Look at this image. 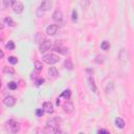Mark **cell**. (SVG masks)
I'll return each instance as SVG.
<instances>
[{"label":"cell","mask_w":134,"mask_h":134,"mask_svg":"<svg viewBox=\"0 0 134 134\" xmlns=\"http://www.w3.org/2000/svg\"><path fill=\"white\" fill-rule=\"evenodd\" d=\"M4 128L9 133H17L20 131V124L15 119H9L5 122Z\"/></svg>","instance_id":"obj_1"},{"label":"cell","mask_w":134,"mask_h":134,"mask_svg":"<svg viewBox=\"0 0 134 134\" xmlns=\"http://www.w3.org/2000/svg\"><path fill=\"white\" fill-rule=\"evenodd\" d=\"M42 60H43V62H45L48 65H53L60 61V58L54 53H47V54L43 55Z\"/></svg>","instance_id":"obj_2"},{"label":"cell","mask_w":134,"mask_h":134,"mask_svg":"<svg viewBox=\"0 0 134 134\" xmlns=\"http://www.w3.org/2000/svg\"><path fill=\"white\" fill-rule=\"evenodd\" d=\"M51 46H52V41H50V40H43V41L40 43L39 50H40L41 53H44V52H46L47 50H49Z\"/></svg>","instance_id":"obj_3"},{"label":"cell","mask_w":134,"mask_h":134,"mask_svg":"<svg viewBox=\"0 0 134 134\" xmlns=\"http://www.w3.org/2000/svg\"><path fill=\"white\" fill-rule=\"evenodd\" d=\"M61 106L63 107V109H64V111H65L66 113H72V112H73L74 107H73V104L71 103L70 98H69V99H66V100L64 102V104H61Z\"/></svg>","instance_id":"obj_4"},{"label":"cell","mask_w":134,"mask_h":134,"mask_svg":"<svg viewBox=\"0 0 134 134\" xmlns=\"http://www.w3.org/2000/svg\"><path fill=\"white\" fill-rule=\"evenodd\" d=\"M52 7V0H42L40 4V9L42 12H47Z\"/></svg>","instance_id":"obj_5"},{"label":"cell","mask_w":134,"mask_h":134,"mask_svg":"<svg viewBox=\"0 0 134 134\" xmlns=\"http://www.w3.org/2000/svg\"><path fill=\"white\" fill-rule=\"evenodd\" d=\"M23 10H24V5H23L21 2L17 1V2L14 3V5H13V12H14L15 14L20 15V14L23 13Z\"/></svg>","instance_id":"obj_6"},{"label":"cell","mask_w":134,"mask_h":134,"mask_svg":"<svg viewBox=\"0 0 134 134\" xmlns=\"http://www.w3.org/2000/svg\"><path fill=\"white\" fill-rule=\"evenodd\" d=\"M118 60L121 63L128 62V60H129V53H128V51L126 49H120V51L118 53Z\"/></svg>","instance_id":"obj_7"},{"label":"cell","mask_w":134,"mask_h":134,"mask_svg":"<svg viewBox=\"0 0 134 134\" xmlns=\"http://www.w3.org/2000/svg\"><path fill=\"white\" fill-rule=\"evenodd\" d=\"M58 29H59V25H57V24H50L46 28V34L48 36H53V35L57 34Z\"/></svg>","instance_id":"obj_8"},{"label":"cell","mask_w":134,"mask_h":134,"mask_svg":"<svg viewBox=\"0 0 134 134\" xmlns=\"http://www.w3.org/2000/svg\"><path fill=\"white\" fill-rule=\"evenodd\" d=\"M3 104L6 106V107H14L15 104H16V98L12 95H8L6 97H4L3 99Z\"/></svg>","instance_id":"obj_9"},{"label":"cell","mask_w":134,"mask_h":134,"mask_svg":"<svg viewBox=\"0 0 134 134\" xmlns=\"http://www.w3.org/2000/svg\"><path fill=\"white\" fill-rule=\"evenodd\" d=\"M62 131L60 130L59 127H51V126H46L44 128V133L46 134H54V133H61Z\"/></svg>","instance_id":"obj_10"},{"label":"cell","mask_w":134,"mask_h":134,"mask_svg":"<svg viewBox=\"0 0 134 134\" xmlns=\"http://www.w3.org/2000/svg\"><path fill=\"white\" fill-rule=\"evenodd\" d=\"M52 20L55 21V22H58V23H60V22L63 21V14H62V12L60 9H55L53 12V14H52Z\"/></svg>","instance_id":"obj_11"},{"label":"cell","mask_w":134,"mask_h":134,"mask_svg":"<svg viewBox=\"0 0 134 134\" xmlns=\"http://www.w3.org/2000/svg\"><path fill=\"white\" fill-rule=\"evenodd\" d=\"M53 49H54V51H57V52H60V53H62V54H67L68 53V48H66V47H64L62 44H55V46L53 47Z\"/></svg>","instance_id":"obj_12"},{"label":"cell","mask_w":134,"mask_h":134,"mask_svg":"<svg viewBox=\"0 0 134 134\" xmlns=\"http://www.w3.org/2000/svg\"><path fill=\"white\" fill-rule=\"evenodd\" d=\"M87 79H88V84H89V87H90L91 91L94 92V93H96V86H95V83H94L93 75L92 74H88Z\"/></svg>","instance_id":"obj_13"},{"label":"cell","mask_w":134,"mask_h":134,"mask_svg":"<svg viewBox=\"0 0 134 134\" xmlns=\"http://www.w3.org/2000/svg\"><path fill=\"white\" fill-rule=\"evenodd\" d=\"M43 110H44V112L50 114V113L53 112V105L50 102H45L43 104Z\"/></svg>","instance_id":"obj_14"},{"label":"cell","mask_w":134,"mask_h":134,"mask_svg":"<svg viewBox=\"0 0 134 134\" xmlns=\"http://www.w3.org/2000/svg\"><path fill=\"white\" fill-rule=\"evenodd\" d=\"M60 122L61 120L58 118V117H53V118H50L47 120L46 122V126H51V127H60Z\"/></svg>","instance_id":"obj_15"},{"label":"cell","mask_w":134,"mask_h":134,"mask_svg":"<svg viewBox=\"0 0 134 134\" xmlns=\"http://www.w3.org/2000/svg\"><path fill=\"white\" fill-rule=\"evenodd\" d=\"M47 72H48V75L50 77H52V79H55L59 75V72H58V70H57L55 67H49Z\"/></svg>","instance_id":"obj_16"},{"label":"cell","mask_w":134,"mask_h":134,"mask_svg":"<svg viewBox=\"0 0 134 134\" xmlns=\"http://www.w3.org/2000/svg\"><path fill=\"white\" fill-rule=\"evenodd\" d=\"M115 126H116L118 129H124V128H125V121H124V119L120 118V117L115 118Z\"/></svg>","instance_id":"obj_17"},{"label":"cell","mask_w":134,"mask_h":134,"mask_svg":"<svg viewBox=\"0 0 134 134\" xmlns=\"http://www.w3.org/2000/svg\"><path fill=\"white\" fill-rule=\"evenodd\" d=\"M64 65H65V68L66 69H68V70H72L73 69V63L71 62V60L70 59H66L65 60V63H64Z\"/></svg>","instance_id":"obj_18"},{"label":"cell","mask_w":134,"mask_h":134,"mask_svg":"<svg viewBox=\"0 0 134 134\" xmlns=\"http://www.w3.org/2000/svg\"><path fill=\"white\" fill-rule=\"evenodd\" d=\"M61 97H64L65 99H69L70 98V96H71V90L70 89H67V90H64L62 93H61V95H60Z\"/></svg>","instance_id":"obj_19"},{"label":"cell","mask_w":134,"mask_h":134,"mask_svg":"<svg viewBox=\"0 0 134 134\" xmlns=\"http://www.w3.org/2000/svg\"><path fill=\"white\" fill-rule=\"evenodd\" d=\"M15 2H16V0H3V7L8 8V7L13 6Z\"/></svg>","instance_id":"obj_20"},{"label":"cell","mask_w":134,"mask_h":134,"mask_svg":"<svg viewBox=\"0 0 134 134\" xmlns=\"http://www.w3.org/2000/svg\"><path fill=\"white\" fill-rule=\"evenodd\" d=\"M4 22H5V24H6V25H8V26H12V27L16 25L15 21H14V20H13L10 17H5V18H4Z\"/></svg>","instance_id":"obj_21"},{"label":"cell","mask_w":134,"mask_h":134,"mask_svg":"<svg viewBox=\"0 0 134 134\" xmlns=\"http://www.w3.org/2000/svg\"><path fill=\"white\" fill-rule=\"evenodd\" d=\"M113 89H114V84L112 82H110V83L107 84V86L105 88V91H106V93H110V92L113 91Z\"/></svg>","instance_id":"obj_22"},{"label":"cell","mask_w":134,"mask_h":134,"mask_svg":"<svg viewBox=\"0 0 134 134\" xmlns=\"http://www.w3.org/2000/svg\"><path fill=\"white\" fill-rule=\"evenodd\" d=\"M34 66H35V70L38 71V72L43 69V65H42V63L40 61H36L35 64H34Z\"/></svg>","instance_id":"obj_23"},{"label":"cell","mask_w":134,"mask_h":134,"mask_svg":"<svg viewBox=\"0 0 134 134\" xmlns=\"http://www.w3.org/2000/svg\"><path fill=\"white\" fill-rule=\"evenodd\" d=\"M3 72H4V73H8V74H14V73H15V70H14L13 67L4 66V67H3Z\"/></svg>","instance_id":"obj_24"},{"label":"cell","mask_w":134,"mask_h":134,"mask_svg":"<svg viewBox=\"0 0 134 134\" xmlns=\"http://www.w3.org/2000/svg\"><path fill=\"white\" fill-rule=\"evenodd\" d=\"M100 48H102L103 50H108V49L110 48L109 42H108V41H103V42L100 43Z\"/></svg>","instance_id":"obj_25"},{"label":"cell","mask_w":134,"mask_h":134,"mask_svg":"<svg viewBox=\"0 0 134 134\" xmlns=\"http://www.w3.org/2000/svg\"><path fill=\"white\" fill-rule=\"evenodd\" d=\"M7 61H8L10 64H13V65H15V64L18 63V59H17V57H14V55L8 57V58H7Z\"/></svg>","instance_id":"obj_26"},{"label":"cell","mask_w":134,"mask_h":134,"mask_svg":"<svg viewBox=\"0 0 134 134\" xmlns=\"http://www.w3.org/2000/svg\"><path fill=\"white\" fill-rule=\"evenodd\" d=\"M5 47L8 50H14L15 49V43H14V41H8V43L5 45Z\"/></svg>","instance_id":"obj_27"},{"label":"cell","mask_w":134,"mask_h":134,"mask_svg":"<svg viewBox=\"0 0 134 134\" xmlns=\"http://www.w3.org/2000/svg\"><path fill=\"white\" fill-rule=\"evenodd\" d=\"M94 61H95V63H97V64H102V63L104 62V55H102V54H97V55L95 57Z\"/></svg>","instance_id":"obj_28"},{"label":"cell","mask_w":134,"mask_h":134,"mask_svg":"<svg viewBox=\"0 0 134 134\" xmlns=\"http://www.w3.org/2000/svg\"><path fill=\"white\" fill-rule=\"evenodd\" d=\"M7 87H8L10 90H15V89H17L18 84H17L16 82H9V83L7 84Z\"/></svg>","instance_id":"obj_29"},{"label":"cell","mask_w":134,"mask_h":134,"mask_svg":"<svg viewBox=\"0 0 134 134\" xmlns=\"http://www.w3.org/2000/svg\"><path fill=\"white\" fill-rule=\"evenodd\" d=\"M71 19H72V22H76V21H77V12H76L75 9H73V10H72Z\"/></svg>","instance_id":"obj_30"},{"label":"cell","mask_w":134,"mask_h":134,"mask_svg":"<svg viewBox=\"0 0 134 134\" xmlns=\"http://www.w3.org/2000/svg\"><path fill=\"white\" fill-rule=\"evenodd\" d=\"M44 82H45V80L43 77H39V79L36 80V86H41Z\"/></svg>","instance_id":"obj_31"},{"label":"cell","mask_w":134,"mask_h":134,"mask_svg":"<svg viewBox=\"0 0 134 134\" xmlns=\"http://www.w3.org/2000/svg\"><path fill=\"white\" fill-rule=\"evenodd\" d=\"M44 114V110L43 109H37L36 110V115L37 116H42Z\"/></svg>","instance_id":"obj_32"},{"label":"cell","mask_w":134,"mask_h":134,"mask_svg":"<svg viewBox=\"0 0 134 134\" xmlns=\"http://www.w3.org/2000/svg\"><path fill=\"white\" fill-rule=\"evenodd\" d=\"M97 133H107V134H109L110 132H109V130H106V129H99V130H97Z\"/></svg>","instance_id":"obj_33"},{"label":"cell","mask_w":134,"mask_h":134,"mask_svg":"<svg viewBox=\"0 0 134 134\" xmlns=\"http://www.w3.org/2000/svg\"><path fill=\"white\" fill-rule=\"evenodd\" d=\"M3 57H4V52H3V51H2L1 49H0V60H1V59H2Z\"/></svg>","instance_id":"obj_34"},{"label":"cell","mask_w":134,"mask_h":134,"mask_svg":"<svg viewBox=\"0 0 134 134\" xmlns=\"http://www.w3.org/2000/svg\"><path fill=\"white\" fill-rule=\"evenodd\" d=\"M4 28V26H3V24H2V22L0 21V30H2Z\"/></svg>","instance_id":"obj_35"},{"label":"cell","mask_w":134,"mask_h":134,"mask_svg":"<svg viewBox=\"0 0 134 134\" xmlns=\"http://www.w3.org/2000/svg\"><path fill=\"white\" fill-rule=\"evenodd\" d=\"M0 87H1V80H0Z\"/></svg>","instance_id":"obj_36"}]
</instances>
